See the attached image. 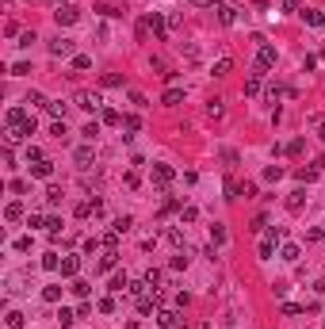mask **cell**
Listing matches in <instances>:
<instances>
[{
  "label": "cell",
  "instance_id": "cell-31",
  "mask_svg": "<svg viewBox=\"0 0 325 329\" xmlns=\"http://www.w3.org/2000/svg\"><path fill=\"white\" fill-rule=\"evenodd\" d=\"M318 172H322V169H314V165H310V169H298L295 176L302 180V184H310V180H318Z\"/></svg>",
  "mask_w": 325,
  "mask_h": 329
},
{
  "label": "cell",
  "instance_id": "cell-3",
  "mask_svg": "<svg viewBox=\"0 0 325 329\" xmlns=\"http://www.w3.org/2000/svg\"><path fill=\"white\" fill-rule=\"evenodd\" d=\"M172 180H176V169L172 165H153V184L157 188H168Z\"/></svg>",
  "mask_w": 325,
  "mask_h": 329
},
{
  "label": "cell",
  "instance_id": "cell-13",
  "mask_svg": "<svg viewBox=\"0 0 325 329\" xmlns=\"http://www.w3.org/2000/svg\"><path fill=\"white\" fill-rule=\"evenodd\" d=\"M119 264V249H104V257H100V272H111Z\"/></svg>",
  "mask_w": 325,
  "mask_h": 329
},
{
  "label": "cell",
  "instance_id": "cell-49",
  "mask_svg": "<svg viewBox=\"0 0 325 329\" xmlns=\"http://www.w3.org/2000/svg\"><path fill=\"white\" fill-rule=\"evenodd\" d=\"M100 314H115V299H100Z\"/></svg>",
  "mask_w": 325,
  "mask_h": 329
},
{
  "label": "cell",
  "instance_id": "cell-44",
  "mask_svg": "<svg viewBox=\"0 0 325 329\" xmlns=\"http://www.w3.org/2000/svg\"><path fill=\"white\" fill-rule=\"evenodd\" d=\"M58 322H61V329H69V326L77 322V314H73V310H61V314H58Z\"/></svg>",
  "mask_w": 325,
  "mask_h": 329
},
{
  "label": "cell",
  "instance_id": "cell-20",
  "mask_svg": "<svg viewBox=\"0 0 325 329\" xmlns=\"http://www.w3.org/2000/svg\"><path fill=\"white\" fill-rule=\"evenodd\" d=\"M111 291H130V276L115 272V276H111Z\"/></svg>",
  "mask_w": 325,
  "mask_h": 329
},
{
  "label": "cell",
  "instance_id": "cell-30",
  "mask_svg": "<svg viewBox=\"0 0 325 329\" xmlns=\"http://www.w3.org/2000/svg\"><path fill=\"white\" fill-rule=\"evenodd\" d=\"M46 234H50V237H58V234H61V218H58V215L46 218Z\"/></svg>",
  "mask_w": 325,
  "mask_h": 329
},
{
  "label": "cell",
  "instance_id": "cell-1",
  "mask_svg": "<svg viewBox=\"0 0 325 329\" xmlns=\"http://www.w3.org/2000/svg\"><path fill=\"white\" fill-rule=\"evenodd\" d=\"M276 241H283V230L280 226H268V234L260 237V257L272 260V253H276Z\"/></svg>",
  "mask_w": 325,
  "mask_h": 329
},
{
  "label": "cell",
  "instance_id": "cell-46",
  "mask_svg": "<svg viewBox=\"0 0 325 329\" xmlns=\"http://www.w3.org/2000/svg\"><path fill=\"white\" fill-rule=\"evenodd\" d=\"M168 241L176 245V249H184V245H188V241H184V234H180V230H168Z\"/></svg>",
  "mask_w": 325,
  "mask_h": 329
},
{
  "label": "cell",
  "instance_id": "cell-50",
  "mask_svg": "<svg viewBox=\"0 0 325 329\" xmlns=\"http://www.w3.org/2000/svg\"><path fill=\"white\" fill-rule=\"evenodd\" d=\"M12 73H15V77H27V73H31V65H27V61H15V65H12Z\"/></svg>",
  "mask_w": 325,
  "mask_h": 329
},
{
  "label": "cell",
  "instance_id": "cell-23",
  "mask_svg": "<svg viewBox=\"0 0 325 329\" xmlns=\"http://www.w3.org/2000/svg\"><path fill=\"white\" fill-rule=\"evenodd\" d=\"M142 127V119H138V115H122V130H130V134H126V142H130L134 138V130Z\"/></svg>",
  "mask_w": 325,
  "mask_h": 329
},
{
  "label": "cell",
  "instance_id": "cell-45",
  "mask_svg": "<svg viewBox=\"0 0 325 329\" xmlns=\"http://www.w3.org/2000/svg\"><path fill=\"white\" fill-rule=\"evenodd\" d=\"M104 85L107 88H122V77H119V73H104Z\"/></svg>",
  "mask_w": 325,
  "mask_h": 329
},
{
  "label": "cell",
  "instance_id": "cell-60",
  "mask_svg": "<svg viewBox=\"0 0 325 329\" xmlns=\"http://www.w3.org/2000/svg\"><path fill=\"white\" fill-rule=\"evenodd\" d=\"M58 4H65V0H58Z\"/></svg>",
  "mask_w": 325,
  "mask_h": 329
},
{
  "label": "cell",
  "instance_id": "cell-17",
  "mask_svg": "<svg viewBox=\"0 0 325 329\" xmlns=\"http://www.w3.org/2000/svg\"><path fill=\"white\" fill-rule=\"evenodd\" d=\"M260 77H264V73H260V69H252V77L245 81V96H256V92H260Z\"/></svg>",
  "mask_w": 325,
  "mask_h": 329
},
{
  "label": "cell",
  "instance_id": "cell-26",
  "mask_svg": "<svg viewBox=\"0 0 325 329\" xmlns=\"http://www.w3.org/2000/svg\"><path fill=\"white\" fill-rule=\"evenodd\" d=\"M42 268H46V272H58V268H61V257H58V253H42Z\"/></svg>",
  "mask_w": 325,
  "mask_h": 329
},
{
  "label": "cell",
  "instance_id": "cell-4",
  "mask_svg": "<svg viewBox=\"0 0 325 329\" xmlns=\"http://www.w3.org/2000/svg\"><path fill=\"white\" fill-rule=\"evenodd\" d=\"M146 23H149V31H153V39H157V43H164V35H168V19H161L157 12H149Z\"/></svg>",
  "mask_w": 325,
  "mask_h": 329
},
{
  "label": "cell",
  "instance_id": "cell-39",
  "mask_svg": "<svg viewBox=\"0 0 325 329\" xmlns=\"http://www.w3.org/2000/svg\"><path fill=\"white\" fill-rule=\"evenodd\" d=\"M50 134H54V138H65V134H69V130H65V119H54V127H50Z\"/></svg>",
  "mask_w": 325,
  "mask_h": 329
},
{
  "label": "cell",
  "instance_id": "cell-56",
  "mask_svg": "<svg viewBox=\"0 0 325 329\" xmlns=\"http://www.w3.org/2000/svg\"><path fill=\"white\" fill-rule=\"evenodd\" d=\"M195 8H214V0H192Z\"/></svg>",
  "mask_w": 325,
  "mask_h": 329
},
{
  "label": "cell",
  "instance_id": "cell-18",
  "mask_svg": "<svg viewBox=\"0 0 325 329\" xmlns=\"http://www.w3.org/2000/svg\"><path fill=\"white\" fill-rule=\"evenodd\" d=\"M161 103L164 107H176V103H184V92H180V88H168V92L161 96Z\"/></svg>",
  "mask_w": 325,
  "mask_h": 329
},
{
  "label": "cell",
  "instance_id": "cell-47",
  "mask_svg": "<svg viewBox=\"0 0 325 329\" xmlns=\"http://www.w3.org/2000/svg\"><path fill=\"white\" fill-rule=\"evenodd\" d=\"M12 249H15V253H27V249H31V237H15Z\"/></svg>",
  "mask_w": 325,
  "mask_h": 329
},
{
  "label": "cell",
  "instance_id": "cell-55",
  "mask_svg": "<svg viewBox=\"0 0 325 329\" xmlns=\"http://www.w3.org/2000/svg\"><path fill=\"white\" fill-rule=\"evenodd\" d=\"M222 161L226 165H237V149H222Z\"/></svg>",
  "mask_w": 325,
  "mask_h": 329
},
{
  "label": "cell",
  "instance_id": "cell-48",
  "mask_svg": "<svg viewBox=\"0 0 325 329\" xmlns=\"http://www.w3.org/2000/svg\"><path fill=\"white\" fill-rule=\"evenodd\" d=\"M280 8H283V12H298V8H302V0H280Z\"/></svg>",
  "mask_w": 325,
  "mask_h": 329
},
{
  "label": "cell",
  "instance_id": "cell-36",
  "mask_svg": "<svg viewBox=\"0 0 325 329\" xmlns=\"http://www.w3.org/2000/svg\"><path fill=\"white\" fill-rule=\"evenodd\" d=\"M302 145H306V142H302V138H295V142H287V145H283V153H291V157H298V153H302Z\"/></svg>",
  "mask_w": 325,
  "mask_h": 329
},
{
  "label": "cell",
  "instance_id": "cell-32",
  "mask_svg": "<svg viewBox=\"0 0 325 329\" xmlns=\"http://www.w3.org/2000/svg\"><path fill=\"white\" fill-rule=\"evenodd\" d=\"M27 103H35V107H42V111H50V100H46L42 92H31V96H27Z\"/></svg>",
  "mask_w": 325,
  "mask_h": 329
},
{
  "label": "cell",
  "instance_id": "cell-43",
  "mask_svg": "<svg viewBox=\"0 0 325 329\" xmlns=\"http://www.w3.org/2000/svg\"><path fill=\"white\" fill-rule=\"evenodd\" d=\"M283 176V165H268L264 169V180H280Z\"/></svg>",
  "mask_w": 325,
  "mask_h": 329
},
{
  "label": "cell",
  "instance_id": "cell-33",
  "mask_svg": "<svg viewBox=\"0 0 325 329\" xmlns=\"http://www.w3.org/2000/svg\"><path fill=\"white\" fill-rule=\"evenodd\" d=\"M88 65H92V57H88V54H73V69H77V73H84Z\"/></svg>",
  "mask_w": 325,
  "mask_h": 329
},
{
  "label": "cell",
  "instance_id": "cell-52",
  "mask_svg": "<svg viewBox=\"0 0 325 329\" xmlns=\"http://www.w3.org/2000/svg\"><path fill=\"white\" fill-rule=\"evenodd\" d=\"M264 96H268V103H280V85H272V88L264 92Z\"/></svg>",
  "mask_w": 325,
  "mask_h": 329
},
{
  "label": "cell",
  "instance_id": "cell-24",
  "mask_svg": "<svg viewBox=\"0 0 325 329\" xmlns=\"http://www.w3.org/2000/svg\"><path fill=\"white\" fill-rule=\"evenodd\" d=\"M4 218H8V222H19V218H23V203H8V207H4Z\"/></svg>",
  "mask_w": 325,
  "mask_h": 329
},
{
  "label": "cell",
  "instance_id": "cell-16",
  "mask_svg": "<svg viewBox=\"0 0 325 329\" xmlns=\"http://www.w3.org/2000/svg\"><path fill=\"white\" fill-rule=\"evenodd\" d=\"M130 226H134V218H130V215H119L115 222H111V234H119V237H122V234H126Z\"/></svg>",
  "mask_w": 325,
  "mask_h": 329
},
{
  "label": "cell",
  "instance_id": "cell-58",
  "mask_svg": "<svg viewBox=\"0 0 325 329\" xmlns=\"http://www.w3.org/2000/svg\"><path fill=\"white\" fill-rule=\"evenodd\" d=\"M214 4H226V0H214Z\"/></svg>",
  "mask_w": 325,
  "mask_h": 329
},
{
  "label": "cell",
  "instance_id": "cell-2",
  "mask_svg": "<svg viewBox=\"0 0 325 329\" xmlns=\"http://www.w3.org/2000/svg\"><path fill=\"white\" fill-rule=\"evenodd\" d=\"M272 65H276V46H256V69L264 73V69H272Z\"/></svg>",
  "mask_w": 325,
  "mask_h": 329
},
{
  "label": "cell",
  "instance_id": "cell-37",
  "mask_svg": "<svg viewBox=\"0 0 325 329\" xmlns=\"http://www.w3.org/2000/svg\"><path fill=\"white\" fill-rule=\"evenodd\" d=\"M146 283L153 287V291H161V272H157V268H149V272H146Z\"/></svg>",
  "mask_w": 325,
  "mask_h": 329
},
{
  "label": "cell",
  "instance_id": "cell-21",
  "mask_svg": "<svg viewBox=\"0 0 325 329\" xmlns=\"http://www.w3.org/2000/svg\"><path fill=\"white\" fill-rule=\"evenodd\" d=\"M69 291H73L77 299L84 302V299H88V295H92V283H84V280H73V287H69Z\"/></svg>",
  "mask_w": 325,
  "mask_h": 329
},
{
  "label": "cell",
  "instance_id": "cell-41",
  "mask_svg": "<svg viewBox=\"0 0 325 329\" xmlns=\"http://www.w3.org/2000/svg\"><path fill=\"white\" fill-rule=\"evenodd\" d=\"M42 299L46 302H58L61 299V287H42Z\"/></svg>",
  "mask_w": 325,
  "mask_h": 329
},
{
  "label": "cell",
  "instance_id": "cell-19",
  "mask_svg": "<svg viewBox=\"0 0 325 329\" xmlns=\"http://www.w3.org/2000/svg\"><path fill=\"white\" fill-rule=\"evenodd\" d=\"M100 119H104V127H122V115H119L115 107H104V115H100Z\"/></svg>",
  "mask_w": 325,
  "mask_h": 329
},
{
  "label": "cell",
  "instance_id": "cell-54",
  "mask_svg": "<svg viewBox=\"0 0 325 329\" xmlns=\"http://www.w3.org/2000/svg\"><path fill=\"white\" fill-rule=\"evenodd\" d=\"M27 161H42V149L39 145H27Z\"/></svg>",
  "mask_w": 325,
  "mask_h": 329
},
{
  "label": "cell",
  "instance_id": "cell-11",
  "mask_svg": "<svg viewBox=\"0 0 325 329\" xmlns=\"http://www.w3.org/2000/svg\"><path fill=\"white\" fill-rule=\"evenodd\" d=\"M302 207H306V188H295L287 195V211H302Z\"/></svg>",
  "mask_w": 325,
  "mask_h": 329
},
{
  "label": "cell",
  "instance_id": "cell-22",
  "mask_svg": "<svg viewBox=\"0 0 325 329\" xmlns=\"http://www.w3.org/2000/svg\"><path fill=\"white\" fill-rule=\"evenodd\" d=\"M230 69H234V57H218V61H214V69H210V73H214V77H226Z\"/></svg>",
  "mask_w": 325,
  "mask_h": 329
},
{
  "label": "cell",
  "instance_id": "cell-35",
  "mask_svg": "<svg viewBox=\"0 0 325 329\" xmlns=\"http://www.w3.org/2000/svg\"><path fill=\"white\" fill-rule=\"evenodd\" d=\"M81 134H84V142H96V134H100V123H84V130H81Z\"/></svg>",
  "mask_w": 325,
  "mask_h": 329
},
{
  "label": "cell",
  "instance_id": "cell-59",
  "mask_svg": "<svg viewBox=\"0 0 325 329\" xmlns=\"http://www.w3.org/2000/svg\"><path fill=\"white\" fill-rule=\"evenodd\" d=\"M322 138H325V127H322Z\"/></svg>",
  "mask_w": 325,
  "mask_h": 329
},
{
  "label": "cell",
  "instance_id": "cell-40",
  "mask_svg": "<svg viewBox=\"0 0 325 329\" xmlns=\"http://www.w3.org/2000/svg\"><path fill=\"white\" fill-rule=\"evenodd\" d=\"M195 218H199L195 207H180V222H195Z\"/></svg>",
  "mask_w": 325,
  "mask_h": 329
},
{
  "label": "cell",
  "instance_id": "cell-25",
  "mask_svg": "<svg viewBox=\"0 0 325 329\" xmlns=\"http://www.w3.org/2000/svg\"><path fill=\"white\" fill-rule=\"evenodd\" d=\"M210 241H214V245H226V241H230L226 226H218V222H214V226H210Z\"/></svg>",
  "mask_w": 325,
  "mask_h": 329
},
{
  "label": "cell",
  "instance_id": "cell-6",
  "mask_svg": "<svg viewBox=\"0 0 325 329\" xmlns=\"http://www.w3.org/2000/svg\"><path fill=\"white\" fill-rule=\"evenodd\" d=\"M73 161H77V169H92V165H96V149H92V142L81 145V149L73 153Z\"/></svg>",
  "mask_w": 325,
  "mask_h": 329
},
{
  "label": "cell",
  "instance_id": "cell-7",
  "mask_svg": "<svg viewBox=\"0 0 325 329\" xmlns=\"http://www.w3.org/2000/svg\"><path fill=\"white\" fill-rule=\"evenodd\" d=\"M54 19H58L61 27H69V23H77V19H81V12H77L73 4H58V12H54Z\"/></svg>",
  "mask_w": 325,
  "mask_h": 329
},
{
  "label": "cell",
  "instance_id": "cell-38",
  "mask_svg": "<svg viewBox=\"0 0 325 329\" xmlns=\"http://www.w3.org/2000/svg\"><path fill=\"white\" fill-rule=\"evenodd\" d=\"M280 314H283V318H295V314H302V306H295V302H283Z\"/></svg>",
  "mask_w": 325,
  "mask_h": 329
},
{
  "label": "cell",
  "instance_id": "cell-42",
  "mask_svg": "<svg viewBox=\"0 0 325 329\" xmlns=\"http://www.w3.org/2000/svg\"><path fill=\"white\" fill-rule=\"evenodd\" d=\"M100 245H104L100 237H88V241H84V253H88V257H96V253H100Z\"/></svg>",
  "mask_w": 325,
  "mask_h": 329
},
{
  "label": "cell",
  "instance_id": "cell-12",
  "mask_svg": "<svg viewBox=\"0 0 325 329\" xmlns=\"http://www.w3.org/2000/svg\"><path fill=\"white\" fill-rule=\"evenodd\" d=\"M280 257L287 260V264H298V257H302V249H298L295 241H283V249H280Z\"/></svg>",
  "mask_w": 325,
  "mask_h": 329
},
{
  "label": "cell",
  "instance_id": "cell-9",
  "mask_svg": "<svg viewBox=\"0 0 325 329\" xmlns=\"http://www.w3.org/2000/svg\"><path fill=\"white\" fill-rule=\"evenodd\" d=\"M31 176H35V180H50V176H54V165H50V161H35V165H31Z\"/></svg>",
  "mask_w": 325,
  "mask_h": 329
},
{
  "label": "cell",
  "instance_id": "cell-29",
  "mask_svg": "<svg viewBox=\"0 0 325 329\" xmlns=\"http://www.w3.org/2000/svg\"><path fill=\"white\" fill-rule=\"evenodd\" d=\"M46 203H50V207H58V203H61V188H58V184L46 188Z\"/></svg>",
  "mask_w": 325,
  "mask_h": 329
},
{
  "label": "cell",
  "instance_id": "cell-57",
  "mask_svg": "<svg viewBox=\"0 0 325 329\" xmlns=\"http://www.w3.org/2000/svg\"><path fill=\"white\" fill-rule=\"evenodd\" d=\"M314 291H318V295H325V280H318V283H314Z\"/></svg>",
  "mask_w": 325,
  "mask_h": 329
},
{
  "label": "cell",
  "instance_id": "cell-28",
  "mask_svg": "<svg viewBox=\"0 0 325 329\" xmlns=\"http://www.w3.org/2000/svg\"><path fill=\"white\" fill-rule=\"evenodd\" d=\"M207 115H210V119H222V115H226V103H222L218 96H214V100L207 103Z\"/></svg>",
  "mask_w": 325,
  "mask_h": 329
},
{
  "label": "cell",
  "instance_id": "cell-5",
  "mask_svg": "<svg viewBox=\"0 0 325 329\" xmlns=\"http://www.w3.org/2000/svg\"><path fill=\"white\" fill-rule=\"evenodd\" d=\"M77 107H84V111H100L104 100H100V92H77Z\"/></svg>",
  "mask_w": 325,
  "mask_h": 329
},
{
  "label": "cell",
  "instance_id": "cell-34",
  "mask_svg": "<svg viewBox=\"0 0 325 329\" xmlns=\"http://www.w3.org/2000/svg\"><path fill=\"white\" fill-rule=\"evenodd\" d=\"M4 322H8V329H23V314H19V310H8Z\"/></svg>",
  "mask_w": 325,
  "mask_h": 329
},
{
  "label": "cell",
  "instance_id": "cell-51",
  "mask_svg": "<svg viewBox=\"0 0 325 329\" xmlns=\"http://www.w3.org/2000/svg\"><path fill=\"white\" fill-rule=\"evenodd\" d=\"M172 211H180V203H176V199H164V207H161V218H164V215H172Z\"/></svg>",
  "mask_w": 325,
  "mask_h": 329
},
{
  "label": "cell",
  "instance_id": "cell-8",
  "mask_svg": "<svg viewBox=\"0 0 325 329\" xmlns=\"http://www.w3.org/2000/svg\"><path fill=\"white\" fill-rule=\"evenodd\" d=\"M50 54L54 57H73V39H54L50 43Z\"/></svg>",
  "mask_w": 325,
  "mask_h": 329
},
{
  "label": "cell",
  "instance_id": "cell-53",
  "mask_svg": "<svg viewBox=\"0 0 325 329\" xmlns=\"http://www.w3.org/2000/svg\"><path fill=\"white\" fill-rule=\"evenodd\" d=\"M31 43H35V31H23V35H19V46H23V50H27Z\"/></svg>",
  "mask_w": 325,
  "mask_h": 329
},
{
  "label": "cell",
  "instance_id": "cell-14",
  "mask_svg": "<svg viewBox=\"0 0 325 329\" xmlns=\"http://www.w3.org/2000/svg\"><path fill=\"white\" fill-rule=\"evenodd\" d=\"M176 322H180L176 310H157V326H161V329H172Z\"/></svg>",
  "mask_w": 325,
  "mask_h": 329
},
{
  "label": "cell",
  "instance_id": "cell-27",
  "mask_svg": "<svg viewBox=\"0 0 325 329\" xmlns=\"http://www.w3.org/2000/svg\"><path fill=\"white\" fill-rule=\"evenodd\" d=\"M302 19H306V23H314V27H325V12H314V8H306V12H302Z\"/></svg>",
  "mask_w": 325,
  "mask_h": 329
},
{
  "label": "cell",
  "instance_id": "cell-10",
  "mask_svg": "<svg viewBox=\"0 0 325 329\" xmlns=\"http://www.w3.org/2000/svg\"><path fill=\"white\" fill-rule=\"evenodd\" d=\"M61 276H69V280H77V272H81V257H61Z\"/></svg>",
  "mask_w": 325,
  "mask_h": 329
},
{
  "label": "cell",
  "instance_id": "cell-15",
  "mask_svg": "<svg viewBox=\"0 0 325 329\" xmlns=\"http://www.w3.org/2000/svg\"><path fill=\"white\" fill-rule=\"evenodd\" d=\"M218 19L226 23V27H230V23H237V8H234V4H218Z\"/></svg>",
  "mask_w": 325,
  "mask_h": 329
}]
</instances>
